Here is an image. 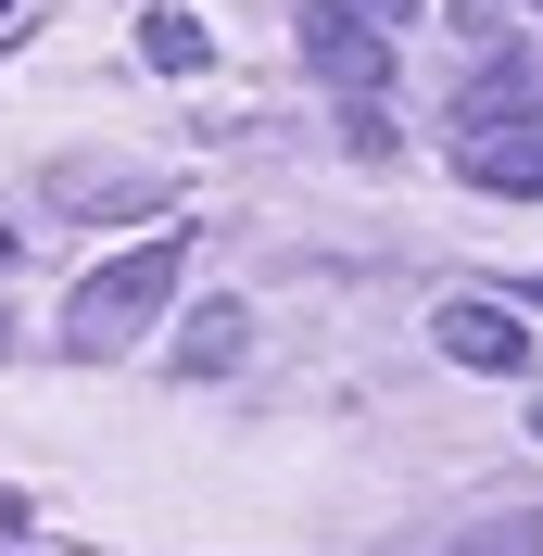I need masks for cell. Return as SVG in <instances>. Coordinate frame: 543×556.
<instances>
[{
	"mask_svg": "<svg viewBox=\"0 0 543 556\" xmlns=\"http://www.w3.org/2000/svg\"><path fill=\"white\" fill-rule=\"evenodd\" d=\"M177 266H190V228L114 253V266H89V278H76V304H64V354H76V367H114V354L177 304Z\"/></svg>",
	"mask_w": 543,
	"mask_h": 556,
	"instance_id": "6da1fadb",
	"label": "cell"
},
{
	"mask_svg": "<svg viewBox=\"0 0 543 556\" xmlns=\"http://www.w3.org/2000/svg\"><path fill=\"white\" fill-rule=\"evenodd\" d=\"M430 342L455 354V367H480V380H518V367H531V329H518L506 304H442Z\"/></svg>",
	"mask_w": 543,
	"mask_h": 556,
	"instance_id": "7a4b0ae2",
	"label": "cell"
},
{
	"mask_svg": "<svg viewBox=\"0 0 543 556\" xmlns=\"http://www.w3.org/2000/svg\"><path fill=\"white\" fill-rule=\"evenodd\" d=\"M468 177L506 190V203H531V190H543V127H480L468 139Z\"/></svg>",
	"mask_w": 543,
	"mask_h": 556,
	"instance_id": "3957f363",
	"label": "cell"
},
{
	"mask_svg": "<svg viewBox=\"0 0 543 556\" xmlns=\"http://www.w3.org/2000/svg\"><path fill=\"white\" fill-rule=\"evenodd\" d=\"M240 342H253V304H203L190 329H177V367H190V380H228Z\"/></svg>",
	"mask_w": 543,
	"mask_h": 556,
	"instance_id": "277c9868",
	"label": "cell"
},
{
	"mask_svg": "<svg viewBox=\"0 0 543 556\" xmlns=\"http://www.w3.org/2000/svg\"><path fill=\"white\" fill-rule=\"evenodd\" d=\"M139 51H152L165 76H190V64H203V26H190V13H152V26H139Z\"/></svg>",
	"mask_w": 543,
	"mask_h": 556,
	"instance_id": "5b68a950",
	"label": "cell"
},
{
	"mask_svg": "<svg viewBox=\"0 0 543 556\" xmlns=\"http://www.w3.org/2000/svg\"><path fill=\"white\" fill-rule=\"evenodd\" d=\"M455 556H543V519H493V531H468Z\"/></svg>",
	"mask_w": 543,
	"mask_h": 556,
	"instance_id": "8992f818",
	"label": "cell"
},
{
	"mask_svg": "<svg viewBox=\"0 0 543 556\" xmlns=\"http://www.w3.org/2000/svg\"><path fill=\"white\" fill-rule=\"evenodd\" d=\"M341 13H354V26H379V38H392V26H417V0H341Z\"/></svg>",
	"mask_w": 543,
	"mask_h": 556,
	"instance_id": "52a82bcc",
	"label": "cell"
},
{
	"mask_svg": "<svg viewBox=\"0 0 543 556\" xmlns=\"http://www.w3.org/2000/svg\"><path fill=\"white\" fill-rule=\"evenodd\" d=\"M531 443H543V405H531Z\"/></svg>",
	"mask_w": 543,
	"mask_h": 556,
	"instance_id": "ba28073f",
	"label": "cell"
},
{
	"mask_svg": "<svg viewBox=\"0 0 543 556\" xmlns=\"http://www.w3.org/2000/svg\"><path fill=\"white\" fill-rule=\"evenodd\" d=\"M531 304H543V278H531Z\"/></svg>",
	"mask_w": 543,
	"mask_h": 556,
	"instance_id": "9c48e42d",
	"label": "cell"
}]
</instances>
